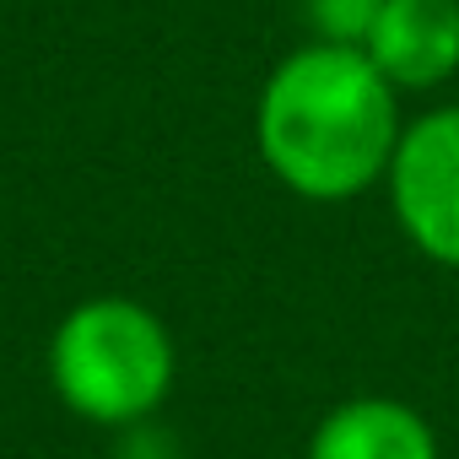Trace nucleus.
I'll return each mask as SVG.
<instances>
[{"mask_svg":"<svg viewBox=\"0 0 459 459\" xmlns=\"http://www.w3.org/2000/svg\"><path fill=\"white\" fill-rule=\"evenodd\" d=\"M308 459H437V437L411 405L357 394L314 427Z\"/></svg>","mask_w":459,"mask_h":459,"instance_id":"39448f33","label":"nucleus"},{"mask_svg":"<svg viewBox=\"0 0 459 459\" xmlns=\"http://www.w3.org/2000/svg\"><path fill=\"white\" fill-rule=\"evenodd\" d=\"M60 400L103 427L146 421L173 384V341L130 298H92L65 314L49 346Z\"/></svg>","mask_w":459,"mask_h":459,"instance_id":"f03ea898","label":"nucleus"},{"mask_svg":"<svg viewBox=\"0 0 459 459\" xmlns=\"http://www.w3.org/2000/svg\"><path fill=\"white\" fill-rule=\"evenodd\" d=\"M389 189L405 238L427 260L459 265V108H437L400 130Z\"/></svg>","mask_w":459,"mask_h":459,"instance_id":"7ed1b4c3","label":"nucleus"},{"mask_svg":"<svg viewBox=\"0 0 459 459\" xmlns=\"http://www.w3.org/2000/svg\"><path fill=\"white\" fill-rule=\"evenodd\" d=\"M119 459H178V443H173V432H162V427L130 421V437L119 443Z\"/></svg>","mask_w":459,"mask_h":459,"instance_id":"0eeeda50","label":"nucleus"},{"mask_svg":"<svg viewBox=\"0 0 459 459\" xmlns=\"http://www.w3.org/2000/svg\"><path fill=\"white\" fill-rule=\"evenodd\" d=\"M362 55L389 87H437L459 71V0H384Z\"/></svg>","mask_w":459,"mask_h":459,"instance_id":"20e7f679","label":"nucleus"},{"mask_svg":"<svg viewBox=\"0 0 459 459\" xmlns=\"http://www.w3.org/2000/svg\"><path fill=\"white\" fill-rule=\"evenodd\" d=\"M394 87L357 44L298 49L260 98V152L271 173L308 200L362 195L394 157Z\"/></svg>","mask_w":459,"mask_h":459,"instance_id":"f257e3e1","label":"nucleus"},{"mask_svg":"<svg viewBox=\"0 0 459 459\" xmlns=\"http://www.w3.org/2000/svg\"><path fill=\"white\" fill-rule=\"evenodd\" d=\"M303 6H308V22L325 44H357L362 49L373 17L384 12V0H303Z\"/></svg>","mask_w":459,"mask_h":459,"instance_id":"423d86ee","label":"nucleus"}]
</instances>
